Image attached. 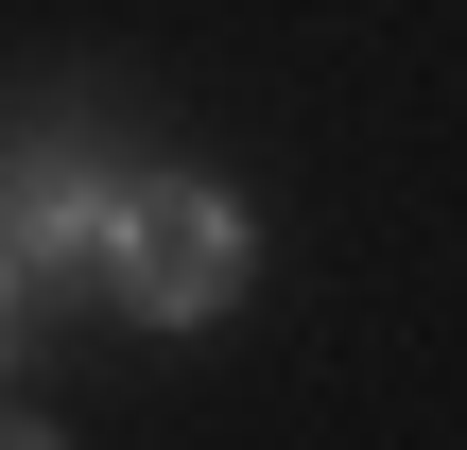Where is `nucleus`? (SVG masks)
<instances>
[{
  "label": "nucleus",
  "instance_id": "nucleus-1",
  "mask_svg": "<svg viewBox=\"0 0 467 450\" xmlns=\"http://www.w3.org/2000/svg\"><path fill=\"white\" fill-rule=\"evenodd\" d=\"M104 295H121V312H156V330L225 312V295H243V208H225V191H191V173L121 191V260H104Z\"/></svg>",
  "mask_w": 467,
  "mask_h": 450
},
{
  "label": "nucleus",
  "instance_id": "nucleus-2",
  "mask_svg": "<svg viewBox=\"0 0 467 450\" xmlns=\"http://www.w3.org/2000/svg\"><path fill=\"white\" fill-rule=\"evenodd\" d=\"M0 260H35V277H104V260H121V191H87L69 139H17V156H0Z\"/></svg>",
  "mask_w": 467,
  "mask_h": 450
},
{
  "label": "nucleus",
  "instance_id": "nucleus-3",
  "mask_svg": "<svg viewBox=\"0 0 467 450\" xmlns=\"http://www.w3.org/2000/svg\"><path fill=\"white\" fill-rule=\"evenodd\" d=\"M0 364H17V295H0Z\"/></svg>",
  "mask_w": 467,
  "mask_h": 450
},
{
  "label": "nucleus",
  "instance_id": "nucleus-4",
  "mask_svg": "<svg viewBox=\"0 0 467 450\" xmlns=\"http://www.w3.org/2000/svg\"><path fill=\"white\" fill-rule=\"evenodd\" d=\"M0 450H52V434H17V416H0Z\"/></svg>",
  "mask_w": 467,
  "mask_h": 450
}]
</instances>
